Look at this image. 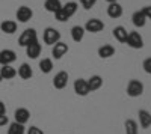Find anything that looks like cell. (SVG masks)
<instances>
[{"instance_id":"obj_1","label":"cell","mask_w":151,"mask_h":134,"mask_svg":"<svg viewBox=\"0 0 151 134\" xmlns=\"http://www.w3.org/2000/svg\"><path fill=\"white\" fill-rule=\"evenodd\" d=\"M42 41L47 45H55L56 42L60 41V32L55 27H47L42 33Z\"/></svg>"},{"instance_id":"obj_2","label":"cell","mask_w":151,"mask_h":134,"mask_svg":"<svg viewBox=\"0 0 151 134\" xmlns=\"http://www.w3.org/2000/svg\"><path fill=\"white\" fill-rule=\"evenodd\" d=\"M144 93V84L142 81L139 80H130L129 84H127V95L130 96V98H137V96H141Z\"/></svg>"},{"instance_id":"obj_3","label":"cell","mask_w":151,"mask_h":134,"mask_svg":"<svg viewBox=\"0 0 151 134\" xmlns=\"http://www.w3.org/2000/svg\"><path fill=\"white\" fill-rule=\"evenodd\" d=\"M130 48H134V50H141L144 48V38L139 32H129V36H127V41H125Z\"/></svg>"},{"instance_id":"obj_4","label":"cell","mask_w":151,"mask_h":134,"mask_svg":"<svg viewBox=\"0 0 151 134\" xmlns=\"http://www.w3.org/2000/svg\"><path fill=\"white\" fill-rule=\"evenodd\" d=\"M38 41V33L35 29H26L21 35H20V38H18V45L21 47H27L29 44Z\"/></svg>"},{"instance_id":"obj_5","label":"cell","mask_w":151,"mask_h":134,"mask_svg":"<svg viewBox=\"0 0 151 134\" xmlns=\"http://www.w3.org/2000/svg\"><path fill=\"white\" fill-rule=\"evenodd\" d=\"M85 32H89V33H98L104 29V23L98 18H91L88 20L86 24H85Z\"/></svg>"},{"instance_id":"obj_6","label":"cell","mask_w":151,"mask_h":134,"mask_svg":"<svg viewBox=\"0 0 151 134\" xmlns=\"http://www.w3.org/2000/svg\"><path fill=\"white\" fill-rule=\"evenodd\" d=\"M68 50H70L68 44L59 41V42H56V44L53 45V48H52V56H53L56 60H59V59H62V57L68 53Z\"/></svg>"},{"instance_id":"obj_7","label":"cell","mask_w":151,"mask_h":134,"mask_svg":"<svg viewBox=\"0 0 151 134\" xmlns=\"http://www.w3.org/2000/svg\"><path fill=\"white\" fill-rule=\"evenodd\" d=\"M17 60V54L14 50H9V48H5V50L0 51V65H11Z\"/></svg>"},{"instance_id":"obj_8","label":"cell","mask_w":151,"mask_h":134,"mask_svg":"<svg viewBox=\"0 0 151 134\" xmlns=\"http://www.w3.org/2000/svg\"><path fill=\"white\" fill-rule=\"evenodd\" d=\"M15 17H17V20H18L20 23H27V21H30L32 17H33V11H32L29 6H20V8L17 9Z\"/></svg>"},{"instance_id":"obj_9","label":"cell","mask_w":151,"mask_h":134,"mask_svg":"<svg viewBox=\"0 0 151 134\" xmlns=\"http://www.w3.org/2000/svg\"><path fill=\"white\" fill-rule=\"evenodd\" d=\"M74 92L77 93L79 96H86L89 93V88H88V81L85 78H77L74 81Z\"/></svg>"},{"instance_id":"obj_10","label":"cell","mask_w":151,"mask_h":134,"mask_svg":"<svg viewBox=\"0 0 151 134\" xmlns=\"http://www.w3.org/2000/svg\"><path fill=\"white\" fill-rule=\"evenodd\" d=\"M68 83V72L67 71H59L53 78V86L56 89H64Z\"/></svg>"},{"instance_id":"obj_11","label":"cell","mask_w":151,"mask_h":134,"mask_svg":"<svg viewBox=\"0 0 151 134\" xmlns=\"http://www.w3.org/2000/svg\"><path fill=\"white\" fill-rule=\"evenodd\" d=\"M14 118H15V122L24 125V124L29 122V119H30V112L27 110V108H24V107H20V108H17V110H15Z\"/></svg>"},{"instance_id":"obj_12","label":"cell","mask_w":151,"mask_h":134,"mask_svg":"<svg viewBox=\"0 0 151 134\" xmlns=\"http://www.w3.org/2000/svg\"><path fill=\"white\" fill-rule=\"evenodd\" d=\"M112 35H113V38H115L118 42L125 44V41H127V36H129V32H127V29H125L124 26H116L115 29L112 30Z\"/></svg>"},{"instance_id":"obj_13","label":"cell","mask_w":151,"mask_h":134,"mask_svg":"<svg viewBox=\"0 0 151 134\" xmlns=\"http://www.w3.org/2000/svg\"><path fill=\"white\" fill-rule=\"evenodd\" d=\"M24 48H26L27 57H30V59H38V56L41 54V44L38 42V41L29 44L27 47H24Z\"/></svg>"},{"instance_id":"obj_14","label":"cell","mask_w":151,"mask_h":134,"mask_svg":"<svg viewBox=\"0 0 151 134\" xmlns=\"http://www.w3.org/2000/svg\"><path fill=\"white\" fill-rule=\"evenodd\" d=\"M147 17L144 15V12H142V9L141 11H136V12H133V15H132V23H133V26L134 27H144L145 24H147Z\"/></svg>"},{"instance_id":"obj_15","label":"cell","mask_w":151,"mask_h":134,"mask_svg":"<svg viewBox=\"0 0 151 134\" xmlns=\"http://www.w3.org/2000/svg\"><path fill=\"white\" fill-rule=\"evenodd\" d=\"M0 30L6 35H12L17 32V21H12V20H5L0 23Z\"/></svg>"},{"instance_id":"obj_16","label":"cell","mask_w":151,"mask_h":134,"mask_svg":"<svg viewBox=\"0 0 151 134\" xmlns=\"http://www.w3.org/2000/svg\"><path fill=\"white\" fill-rule=\"evenodd\" d=\"M107 15L110 18H119L122 15V6L118 2L109 3V6H107Z\"/></svg>"},{"instance_id":"obj_17","label":"cell","mask_w":151,"mask_h":134,"mask_svg":"<svg viewBox=\"0 0 151 134\" xmlns=\"http://www.w3.org/2000/svg\"><path fill=\"white\" fill-rule=\"evenodd\" d=\"M98 56L101 59H109L112 56H115V47L110 44H104L98 48Z\"/></svg>"},{"instance_id":"obj_18","label":"cell","mask_w":151,"mask_h":134,"mask_svg":"<svg viewBox=\"0 0 151 134\" xmlns=\"http://www.w3.org/2000/svg\"><path fill=\"white\" fill-rule=\"evenodd\" d=\"M0 76H2L3 80H11L17 76V69L11 65H3L0 68Z\"/></svg>"},{"instance_id":"obj_19","label":"cell","mask_w":151,"mask_h":134,"mask_svg":"<svg viewBox=\"0 0 151 134\" xmlns=\"http://www.w3.org/2000/svg\"><path fill=\"white\" fill-rule=\"evenodd\" d=\"M137 116H139V124L142 128H150L151 127V113L147 112V110H139V113H137Z\"/></svg>"},{"instance_id":"obj_20","label":"cell","mask_w":151,"mask_h":134,"mask_svg":"<svg viewBox=\"0 0 151 134\" xmlns=\"http://www.w3.org/2000/svg\"><path fill=\"white\" fill-rule=\"evenodd\" d=\"M86 81H88V88H89L91 92L98 91L100 88L103 86V78L100 76H91V78H88Z\"/></svg>"},{"instance_id":"obj_21","label":"cell","mask_w":151,"mask_h":134,"mask_svg":"<svg viewBox=\"0 0 151 134\" xmlns=\"http://www.w3.org/2000/svg\"><path fill=\"white\" fill-rule=\"evenodd\" d=\"M17 74H18L20 78H23V80H29V78L33 76V71H32V68H30L29 63H21L20 68H18V71H17Z\"/></svg>"},{"instance_id":"obj_22","label":"cell","mask_w":151,"mask_h":134,"mask_svg":"<svg viewBox=\"0 0 151 134\" xmlns=\"http://www.w3.org/2000/svg\"><path fill=\"white\" fill-rule=\"evenodd\" d=\"M85 27L83 26H74L71 29V38L74 42H80L83 39V36H85Z\"/></svg>"},{"instance_id":"obj_23","label":"cell","mask_w":151,"mask_h":134,"mask_svg":"<svg viewBox=\"0 0 151 134\" xmlns=\"http://www.w3.org/2000/svg\"><path fill=\"white\" fill-rule=\"evenodd\" d=\"M124 128H125V134H137L139 133V125L136 120L133 119H127L124 122Z\"/></svg>"},{"instance_id":"obj_24","label":"cell","mask_w":151,"mask_h":134,"mask_svg":"<svg viewBox=\"0 0 151 134\" xmlns=\"http://www.w3.org/2000/svg\"><path fill=\"white\" fill-rule=\"evenodd\" d=\"M44 8H45L47 12L55 14L56 11H59L62 8V3H60V0H45V2H44Z\"/></svg>"},{"instance_id":"obj_25","label":"cell","mask_w":151,"mask_h":134,"mask_svg":"<svg viewBox=\"0 0 151 134\" xmlns=\"http://www.w3.org/2000/svg\"><path fill=\"white\" fill-rule=\"evenodd\" d=\"M8 134H26V128L18 122H12V124H9Z\"/></svg>"},{"instance_id":"obj_26","label":"cell","mask_w":151,"mask_h":134,"mask_svg":"<svg viewBox=\"0 0 151 134\" xmlns=\"http://www.w3.org/2000/svg\"><path fill=\"white\" fill-rule=\"evenodd\" d=\"M40 69L44 74H50L53 71V60L52 59H42L40 62Z\"/></svg>"},{"instance_id":"obj_27","label":"cell","mask_w":151,"mask_h":134,"mask_svg":"<svg viewBox=\"0 0 151 134\" xmlns=\"http://www.w3.org/2000/svg\"><path fill=\"white\" fill-rule=\"evenodd\" d=\"M62 8H64V11L67 12V15L71 18V17L76 14V12H77V9H79V5L76 3V2H68L67 5H64Z\"/></svg>"},{"instance_id":"obj_28","label":"cell","mask_w":151,"mask_h":134,"mask_svg":"<svg viewBox=\"0 0 151 134\" xmlns=\"http://www.w3.org/2000/svg\"><path fill=\"white\" fill-rule=\"evenodd\" d=\"M55 17H56V20L60 21V23H64V21H68V20H70V17L67 15V12L64 11V8H60L59 11H56V12H55Z\"/></svg>"},{"instance_id":"obj_29","label":"cell","mask_w":151,"mask_h":134,"mask_svg":"<svg viewBox=\"0 0 151 134\" xmlns=\"http://www.w3.org/2000/svg\"><path fill=\"white\" fill-rule=\"evenodd\" d=\"M95 3H97V0H80V5L83 9H91L95 6Z\"/></svg>"},{"instance_id":"obj_30","label":"cell","mask_w":151,"mask_h":134,"mask_svg":"<svg viewBox=\"0 0 151 134\" xmlns=\"http://www.w3.org/2000/svg\"><path fill=\"white\" fill-rule=\"evenodd\" d=\"M142 68H144V71L147 72V74L151 76V57H147L144 60V62H142Z\"/></svg>"},{"instance_id":"obj_31","label":"cell","mask_w":151,"mask_h":134,"mask_svg":"<svg viewBox=\"0 0 151 134\" xmlns=\"http://www.w3.org/2000/svg\"><path fill=\"white\" fill-rule=\"evenodd\" d=\"M26 134H44V131H42L41 128H38L36 125H32L30 128H27Z\"/></svg>"},{"instance_id":"obj_32","label":"cell","mask_w":151,"mask_h":134,"mask_svg":"<svg viewBox=\"0 0 151 134\" xmlns=\"http://www.w3.org/2000/svg\"><path fill=\"white\" fill-rule=\"evenodd\" d=\"M142 12H144V15L147 17V20H151V6H144Z\"/></svg>"},{"instance_id":"obj_33","label":"cell","mask_w":151,"mask_h":134,"mask_svg":"<svg viewBox=\"0 0 151 134\" xmlns=\"http://www.w3.org/2000/svg\"><path fill=\"white\" fill-rule=\"evenodd\" d=\"M8 124H9L8 116H6V115H0V127H5V125H8Z\"/></svg>"},{"instance_id":"obj_34","label":"cell","mask_w":151,"mask_h":134,"mask_svg":"<svg viewBox=\"0 0 151 134\" xmlns=\"http://www.w3.org/2000/svg\"><path fill=\"white\" fill-rule=\"evenodd\" d=\"M0 115H6V105L3 101H0Z\"/></svg>"},{"instance_id":"obj_35","label":"cell","mask_w":151,"mask_h":134,"mask_svg":"<svg viewBox=\"0 0 151 134\" xmlns=\"http://www.w3.org/2000/svg\"><path fill=\"white\" fill-rule=\"evenodd\" d=\"M107 3H115V2H118V0H106Z\"/></svg>"},{"instance_id":"obj_36","label":"cell","mask_w":151,"mask_h":134,"mask_svg":"<svg viewBox=\"0 0 151 134\" xmlns=\"http://www.w3.org/2000/svg\"><path fill=\"white\" fill-rule=\"evenodd\" d=\"M2 80H3V78H2V76H0V83H2Z\"/></svg>"}]
</instances>
